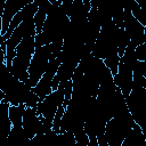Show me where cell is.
<instances>
[{
  "mask_svg": "<svg viewBox=\"0 0 146 146\" xmlns=\"http://www.w3.org/2000/svg\"><path fill=\"white\" fill-rule=\"evenodd\" d=\"M135 121L129 112L125 110L112 117L105 125L104 136L108 146H121L125 137L135 127Z\"/></svg>",
  "mask_w": 146,
  "mask_h": 146,
  "instance_id": "6da1fadb",
  "label": "cell"
},
{
  "mask_svg": "<svg viewBox=\"0 0 146 146\" xmlns=\"http://www.w3.org/2000/svg\"><path fill=\"white\" fill-rule=\"evenodd\" d=\"M51 55V47L50 44H46L42 46L40 48H36L31 62H30V66H29V82L27 84L33 88L35 87V84L39 82V80L41 79V76L44 74L47 66H48V62H49V57Z\"/></svg>",
  "mask_w": 146,
  "mask_h": 146,
  "instance_id": "7a4b0ae2",
  "label": "cell"
},
{
  "mask_svg": "<svg viewBox=\"0 0 146 146\" xmlns=\"http://www.w3.org/2000/svg\"><path fill=\"white\" fill-rule=\"evenodd\" d=\"M64 86L65 82H59L56 90L51 91L36 105V112L39 115H42L43 119L52 124V119L57 108L64 103Z\"/></svg>",
  "mask_w": 146,
  "mask_h": 146,
  "instance_id": "3957f363",
  "label": "cell"
},
{
  "mask_svg": "<svg viewBox=\"0 0 146 146\" xmlns=\"http://www.w3.org/2000/svg\"><path fill=\"white\" fill-rule=\"evenodd\" d=\"M131 2L123 3V30L129 36L130 42L137 47L146 42V30L132 15L130 11Z\"/></svg>",
  "mask_w": 146,
  "mask_h": 146,
  "instance_id": "277c9868",
  "label": "cell"
},
{
  "mask_svg": "<svg viewBox=\"0 0 146 146\" xmlns=\"http://www.w3.org/2000/svg\"><path fill=\"white\" fill-rule=\"evenodd\" d=\"M115 86L121 90L124 98L130 95L131 87H132V68L124 64L123 62H119L117 72L113 76Z\"/></svg>",
  "mask_w": 146,
  "mask_h": 146,
  "instance_id": "5b68a950",
  "label": "cell"
},
{
  "mask_svg": "<svg viewBox=\"0 0 146 146\" xmlns=\"http://www.w3.org/2000/svg\"><path fill=\"white\" fill-rule=\"evenodd\" d=\"M30 2L31 1H29V0H6L5 9H3V13L1 16V19H2L1 35H5V33L7 32L9 24H10L11 19L14 18V16Z\"/></svg>",
  "mask_w": 146,
  "mask_h": 146,
  "instance_id": "8992f818",
  "label": "cell"
},
{
  "mask_svg": "<svg viewBox=\"0 0 146 146\" xmlns=\"http://www.w3.org/2000/svg\"><path fill=\"white\" fill-rule=\"evenodd\" d=\"M40 125H41V121L36 112V108L26 107L22 119V127L30 139L38 133Z\"/></svg>",
  "mask_w": 146,
  "mask_h": 146,
  "instance_id": "52a82bcc",
  "label": "cell"
},
{
  "mask_svg": "<svg viewBox=\"0 0 146 146\" xmlns=\"http://www.w3.org/2000/svg\"><path fill=\"white\" fill-rule=\"evenodd\" d=\"M50 7H51V3H50L49 0L38 1V11L33 17L36 34H39L42 31V26L46 22V18H47V15H48V11H49Z\"/></svg>",
  "mask_w": 146,
  "mask_h": 146,
  "instance_id": "ba28073f",
  "label": "cell"
},
{
  "mask_svg": "<svg viewBox=\"0 0 146 146\" xmlns=\"http://www.w3.org/2000/svg\"><path fill=\"white\" fill-rule=\"evenodd\" d=\"M121 146H146L145 133L138 124H135V127L131 129L129 135L125 137Z\"/></svg>",
  "mask_w": 146,
  "mask_h": 146,
  "instance_id": "9c48e42d",
  "label": "cell"
},
{
  "mask_svg": "<svg viewBox=\"0 0 146 146\" xmlns=\"http://www.w3.org/2000/svg\"><path fill=\"white\" fill-rule=\"evenodd\" d=\"M8 103L0 102V140L5 139L8 137L10 129H11V122L8 116V108H9Z\"/></svg>",
  "mask_w": 146,
  "mask_h": 146,
  "instance_id": "30bf717a",
  "label": "cell"
},
{
  "mask_svg": "<svg viewBox=\"0 0 146 146\" xmlns=\"http://www.w3.org/2000/svg\"><path fill=\"white\" fill-rule=\"evenodd\" d=\"M7 138L15 146H30V138L27 137L23 127H11Z\"/></svg>",
  "mask_w": 146,
  "mask_h": 146,
  "instance_id": "8fae6325",
  "label": "cell"
},
{
  "mask_svg": "<svg viewBox=\"0 0 146 146\" xmlns=\"http://www.w3.org/2000/svg\"><path fill=\"white\" fill-rule=\"evenodd\" d=\"M57 135L52 130L46 133H38L30 139V146H52Z\"/></svg>",
  "mask_w": 146,
  "mask_h": 146,
  "instance_id": "7c38bea8",
  "label": "cell"
},
{
  "mask_svg": "<svg viewBox=\"0 0 146 146\" xmlns=\"http://www.w3.org/2000/svg\"><path fill=\"white\" fill-rule=\"evenodd\" d=\"M26 106L24 104H19L17 106H9L8 108V116L11 122L13 127H22V119L25 112Z\"/></svg>",
  "mask_w": 146,
  "mask_h": 146,
  "instance_id": "4fadbf2b",
  "label": "cell"
},
{
  "mask_svg": "<svg viewBox=\"0 0 146 146\" xmlns=\"http://www.w3.org/2000/svg\"><path fill=\"white\" fill-rule=\"evenodd\" d=\"M130 42V39L129 36L125 34L124 30L123 29H119V32H117V36H116V46H117V55L119 57H121L127 48V46L129 44Z\"/></svg>",
  "mask_w": 146,
  "mask_h": 146,
  "instance_id": "5bb4252c",
  "label": "cell"
},
{
  "mask_svg": "<svg viewBox=\"0 0 146 146\" xmlns=\"http://www.w3.org/2000/svg\"><path fill=\"white\" fill-rule=\"evenodd\" d=\"M14 75L11 74L10 70L5 65L2 66V68L0 70V91H5V89L8 87V84L10 83V81L13 80Z\"/></svg>",
  "mask_w": 146,
  "mask_h": 146,
  "instance_id": "9a60e30c",
  "label": "cell"
},
{
  "mask_svg": "<svg viewBox=\"0 0 146 146\" xmlns=\"http://www.w3.org/2000/svg\"><path fill=\"white\" fill-rule=\"evenodd\" d=\"M130 11H131V15L143 25V26H146V21H145V16H144V11L141 9V7L139 6V3L137 1H132L131 3V7H130Z\"/></svg>",
  "mask_w": 146,
  "mask_h": 146,
  "instance_id": "2e32d148",
  "label": "cell"
},
{
  "mask_svg": "<svg viewBox=\"0 0 146 146\" xmlns=\"http://www.w3.org/2000/svg\"><path fill=\"white\" fill-rule=\"evenodd\" d=\"M103 62H104L105 66L111 71L112 75L114 76L116 74V72H117V66H119V62H120L119 55H112V56L105 58Z\"/></svg>",
  "mask_w": 146,
  "mask_h": 146,
  "instance_id": "e0dca14e",
  "label": "cell"
},
{
  "mask_svg": "<svg viewBox=\"0 0 146 146\" xmlns=\"http://www.w3.org/2000/svg\"><path fill=\"white\" fill-rule=\"evenodd\" d=\"M64 112H65V107L63 105H60L56 113H55V116L52 119V131H55L56 133H59V127H60V121H62V117L64 115Z\"/></svg>",
  "mask_w": 146,
  "mask_h": 146,
  "instance_id": "ac0fdd59",
  "label": "cell"
},
{
  "mask_svg": "<svg viewBox=\"0 0 146 146\" xmlns=\"http://www.w3.org/2000/svg\"><path fill=\"white\" fill-rule=\"evenodd\" d=\"M73 135H74V138H75L76 146H88V144H89V137L87 136V133L84 132L83 129L74 132Z\"/></svg>",
  "mask_w": 146,
  "mask_h": 146,
  "instance_id": "d6986e66",
  "label": "cell"
},
{
  "mask_svg": "<svg viewBox=\"0 0 146 146\" xmlns=\"http://www.w3.org/2000/svg\"><path fill=\"white\" fill-rule=\"evenodd\" d=\"M135 55H136L137 60L146 62V42L136 47V49H135Z\"/></svg>",
  "mask_w": 146,
  "mask_h": 146,
  "instance_id": "ffe728a7",
  "label": "cell"
},
{
  "mask_svg": "<svg viewBox=\"0 0 146 146\" xmlns=\"http://www.w3.org/2000/svg\"><path fill=\"white\" fill-rule=\"evenodd\" d=\"M96 138H97V143H98L99 146H108V145H107V141H106V139H105L104 133L98 135Z\"/></svg>",
  "mask_w": 146,
  "mask_h": 146,
  "instance_id": "44dd1931",
  "label": "cell"
},
{
  "mask_svg": "<svg viewBox=\"0 0 146 146\" xmlns=\"http://www.w3.org/2000/svg\"><path fill=\"white\" fill-rule=\"evenodd\" d=\"M6 65V51H3L0 48V70L2 68V66Z\"/></svg>",
  "mask_w": 146,
  "mask_h": 146,
  "instance_id": "7402d4cb",
  "label": "cell"
},
{
  "mask_svg": "<svg viewBox=\"0 0 146 146\" xmlns=\"http://www.w3.org/2000/svg\"><path fill=\"white\" fill-rule=\"evenodd\" d=\"M88 146H99L97 143V138H89V144Z\"/></svg>",
  "mask_w": 146,
  "mask_h": 146,
  "instance_id": "603a6c76",
  "label": "cell"
},
{
  "mask_svg": "<svg viewBox=\"0 0 146 146\" xmlns=\"http://www.w3.org/2000/svg\"><path fill=\"white\" fill-rule=\"evenodd\" d=\"M5 3H6V0H0V16H2V13L5 9Z\"/></svg>",
  "mask_w": 146,
  "mask_h": 146,
  "instance_id": "cb8c5ba5",
  "label": "cell"
},
{
  "mask_svg": "<svg viewBox=\"0 0 146 146\" xmlns=\"http://www.w3.org/2000/svg\"><path fill=\"white\" fill-rule=\"evenodd\" d=\"M1 30H2V19H1V16H0V35H1Z\"/></svg>",
  "mask_w": 146,
  "mask_h": 146,
  "instance_id": "d4e9b609",
  "label": "cell"
},
{
  "mask_svg": "<svg viewBox=\"0 0 146 146\" xmlns=\"http://www.w3.org/2000/svg\"><path fill=\"white\" fill-rule=\"evenodd\" d=\"M0 92H1V91H0Z\"/></svg>",
  "mask_w": 146,
  "mask_h": 146,
  "instance_id": "484cf974",
  "label": "cell"
}]
</instances>
